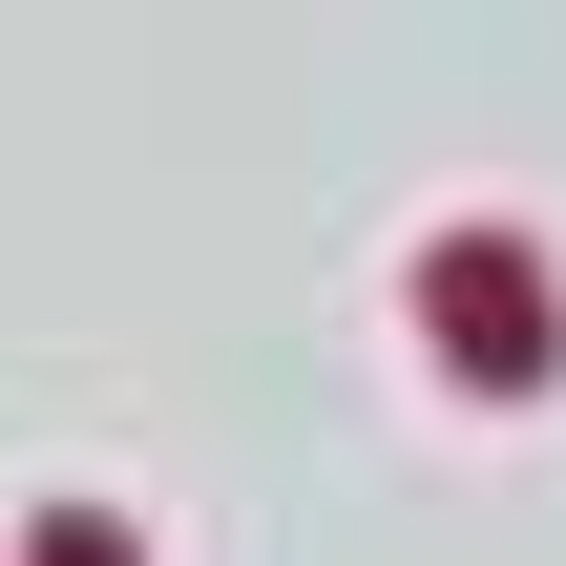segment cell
Instances as JSON below:
<instances>
[{
	"label": "cell",
	"instance_id": "1",
	"mask_svg": "<svg viewBox=\"0 0 566 566\" xmlns=\"http://www.w3.org/2000/svg\"><path fill=\"white\" fill-rule=\"evenodd\" d=\"M420 336H441L462 399H525V378L566 357V294H546V252H525L504 210H462V231L420 252Z\"/></svg>",
	"mask_w": 566,
	"mask_h": 566
}]
</instances>
